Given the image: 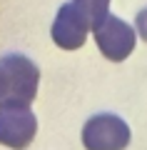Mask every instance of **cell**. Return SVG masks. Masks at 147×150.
<instances>
[{
    "label": "cell",
    "instance_id": "6",
    "mask_svg": "<svg viewBox=\"0 0 147 150\" xmlns=\"http://www.w3.org/2000/svg\"><path fill=\"white\" fill-rule=\"evenodd\" d=\"M75 5L85 13V18L90 20V25H100L107 15H110V0H72Z\"/></svg>",
    "mask_w": 147,
    "mask_h": 150
},
{
    "label": "cell",
    "instance_id": "7",
    "mask_svg": "<svg viewBox=\"0 0 147 150\" xmlns=\"http://www.w3.org/2000/svg\"><path fill=\"white\" fill-rule=\"evenodd\" d=\"M135 28H137V35H140L142 40L147 43V8H145V10H140V13H137Z\"/></svg>",
    "mask_w": 147,
    "mask_h": 150
},
{
    "label": "cell",
    "instance_id": "1",
    "mask_svg": "<svg viewBox=\"0 0 147 150\" xmlns=\"http://www.w3.org/2000/svg\"><path fill=\"white\" fill-rule=\"evenodd\" d=\"M40 70L20 53L0 55V105H30L37 95Z\"/></svg>",
    "mask_w": 147,
    "mask_h": 150
},
{
    "label": "cell",
    "instance_id": "5",
    "mask_svg": "<svg viewBox=\"0 0 147 150\" xmlns=\"http://www.w3.org/2000/svg\"><path fill=\"white\" fill-rule=\"evenodd\" d=\"M90 20L85 18V13L80 10L75 3H65L60 5L58 15H55V23H53V35L55 45L63 50H77L85 45L87 40V33H90Z\"/></svg>",
    "mask_w": 147,
    "mask_h": 150
},
{
    "label": "cell",
    "instance_id": "3",
    "mask_svg": "<svg viewBox=\"0 0 147 150\" xmlns=\"http://www.w3.org/2000/svg\"><path fill=\"white\" fill-rule=\"evenodd\" d=\"M92 35L100 53L112 63H122L125 58H130L137 43V30L117 15H107L100 25H95Z\"/></svg>",
    "mask_w": 147,
    "mask_h": 150
},
{
    "label": "cell",
    "instance_id": "4",
    "mask_svg": "<svg viewBox=\"0 0 147 150\" xmlns=\"http://www.w3.org/2000/svg\"><path fill=\"white\" fill-rule=\"evenodd\" d=\"M37 133V118L30 105H0V145L25 150Z\"/></svg>",
    "mask_w": 147,
    "mask_h": 150
},
{
    "label": "cell",
    "instance_id": "2",
    "mask_svg": "<svg viewBox=\"0 0 147 150\" xmlns=\"http://www.w3.org/2000/svg\"><path fill=\"white\" fill-rule=\"evenodd\" d=\"M85 150H125L130 145V125L112 112H100L82 128Z\"/></svg>",
    "mask_w": 147,
    "mask_h": 150
}]
</instances>
